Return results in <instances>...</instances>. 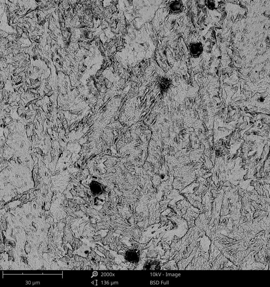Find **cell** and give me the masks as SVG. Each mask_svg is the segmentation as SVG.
<instances>
[{
    "label": "cell",
    "instance_id": "cell-1",
    "mask_svg": "<svg viewBox=\"0 0 270 287\" xmlns=\"http://www.w3.org/2000/svg\"><path fill=\"white\" fill-rule=\"evenodd\" d=\"M194 254H191L190 256L186 259L183 260L181 261L178 262L177 266L179 267V270H184L185 267L188 265L189 263L190 262Z\"/></svg>",
    "mask_w": 270,
    "mask_h": 287
}]
</instances>
